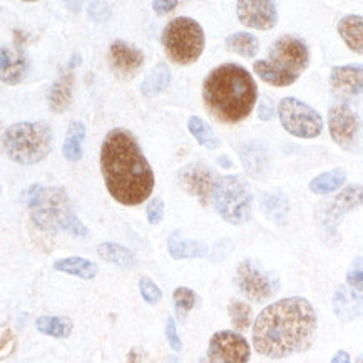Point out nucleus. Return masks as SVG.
Returning <instances> with one entry per match:
<instances>
[{"label": "nucleus", "instance_id": "obj_1", "mask_svg": "<svg viewBox=\"0 0 363 363\" xmlns=\"http://www.w3.org/2000/svg\"><path fill=\"white\" fill-rule=\"evenodd\" d=\"M318 330L315 308L306 298H283L267 306L253 325V347L259 355L286 358L306 352Z\"/></svg>", "mask_w": 363, "mask_h": 363}, {"label": "nucleus", "instance_id": "obj_2", "mask_svg": "<svg viewBox=\"0 0 363 363\" xmlns=\"http://www.w3.org/2000/svg\"><path fill=\"white\" fill-rule=\"evenodd\" d=\"M101 171L116 201L136 206L151 196L155 173L141 147L125 129H113L101 146Z\"/></svg>", "mask_w": 363, "mask_h": 363}, {"label": "nucleus", "instance_id": "obj_3", "mask_svg": "<svg viewBox=\"0 0 363 363\" xmlns=\"http://www.w3.org/2000/svg\"><path fill=\"white\" fill-rule=\"evenodd\" d=\"M203 99L208 113L216 121L236 124L253 111L258 99V87L245 67L223 64L204 79Z\"/></svg>", "mask_w": 363, "mask_h": 363}, {"label": "nucleus", "instance_id": "obj_4", "mask_svg": "<svg viewBox=\"0 0 363 363\" xmlns=\"http://www.w3.org/2000/svg\"><path fill=\"white\" fill-rule=\"evenodd\" d=\"M27 206L34 225L48 233H67L76 238H87L89 231L72 209L69 194L62 188H42L35 184L27 194Z\"/></svg>", "mask_w": 363, "mask_h": 363}, {"label": "nucleus", "instance_id": "obj_5", "mask_svg": "<svg viewBox=\"0 0 363 363\" xmlns=\"http://www.w3.org/2000/svg\"><path fill=\"white\" fill-rule=\"evenodd\" d=\"M308 64V45L295 35H283L273 42L267 59L256 60L253 71L269 86L286 87L298 81Z\"/></svg>", "mask_w": 363, "mask_h": 363}, {"label": "nucleus", "instance_id": "obj_6", "mask_svg": "<svg viewBox=\"0 0 363 363\" xmlns=\"http://www.w3.org/2000/svg\"><path fill=\"white\" fill-rule=\"evenodd\" d=\"M52 129L44 121L17 123L4 133L2 144L6 155L17 164L32 166L40 162L52 151Z\"/></svg>", "mask_w": 363, "mask_h": 363}, {"label": "nucleus", "instance_id": "obj_7", "mask_svg": "<svg viewBox=\"0 0 363 363\" xmlns=\"http://www.w3.org/2000/svg\"><path fill=\"white\" fill-rule=\"evenodd\" d=\"M164 54L179 66L196 62L204 49L203 27L191 17H176L162 30Z\"/></svg>", "mask_w": 363, "mask_h": 363}, {"label": "nucleus", "instance_id": "obj_8", "mask_svg": "<svg viewBox=\"0 0 363 363\" xmlns=\"http://www.w3.org/2000/svg\"><path fill=\"white\" fill-rule=\"evenodd\" d=\"M213 204L223 220L231 225H243L253 211V191L243 176H223L218 179Z\"/></svg>", "mask_w": 363, "mask_h": 363}, {"label": "nucleus", "instance_id": "obj_9", "mask_svg": "<svg viewBox=\"0 0 363 363\" xmlns=\"http://www.w3.org/2000/svg\"><path fill=\"white\" fill-rule=\"evenodd\" d=\"M235 283L241 295L253 303H263V301L272 300L280 290L278 274L263 268L255 259H245L238 264L235 273Z\"/></svg>", "mask_w": 363, "mask_h": 363}, {"label": "nucleus", "instance_id": "obj_10", "mask_svg": "<svg viewBox=\"0 0 363 363\" xmlns=\"http://www.w3.org/2000/svg\"><path fill=\"white\" fill-rule=\"evenodd\" d=\"M280 123L286 133L301 139H313L323 131V119L318 111L296 97H285L278 104Z\"/></svg>", "mask_w": 363, "mask_h": 363}, {"label": "nucleus", "instance_id": "obj_11", "mask_svg": "<svg viewBox=\"0 0 363 363\" xmlns=\"http://www.w3.org/2000/svg\"><path fill=\"white\" fill-rule=\"evenodd\" d=\"M176 178L181 188L196 198L203 206H208L213 201L218 179H220L211 167L199 161L181 167Z\"/></svg>", "mask_w": 363, "mask_h": 363}, {"label": "nucleus", "instance_id": "obj_12", "mask_svg": "<svg viewBox=\"0 0 363 363\" xmlns=\"http://www.w3.org/2000/svg\"><path fill=\"white\" fill-rule=\"evenodd\" d=\"M330 136L345 151H355L360 144L362 121L348 104H335L328 111Z\"/></svg>", "mask_w": 363, "mask_h": 363}, {"label": "nucleus", "instance_id": "obj_13", "mask_svg": "<svg viewBox=\"0 0 363 363\" xmlns=\"http://www.w3.org/2000/svg\"><path fill=\"white\" fill-rule=\"evenodd\" d=\"M363 204V186L362 184H350L345 189L340 191L332 201L323 203L322 206L316 209V216L320 220V226L327 236H333L337 230L338 221L347 213L362 206Z\"/></svg>", "mask_w": 363, "mask_h": 363}, {"label": "nucleus", "instance_id": "obj_14", "mask_svg": "<svg viewBox=\"0 0 363 363\" xmlns=\"http://www.w3.org/2000/svg\"><path fill=\"white\" fill-rule=\"evenodd\" d=\"M250 355V343L243 335L223 330L209 340L206 358L209 363H248Z\"/></svg>", "mask_w": 363, "mask_h": 363}, {"label": "nucleus", "instance_id": "obj_15", "mask_svg": "<svg viewBox=\"0 0 363 363\" xmlns=\"http://www.w3.org/2000/svg\"><path fill=\"white\" fill-rule=\"evenodd\" d=\"M240 22L246 27L258 30H269L277 26V6L268 0H240L236 4Z\"/></svg>", "mask_w": 363, "mask_h": 363}, {"label": "nucleus", "instance_id": "obj_16", "mask_svg": "<svg viewBox=\"0 0 363 363\" xmlns=\"http://www.w3.org/2000/svg\"><path fill=\"white\" fill-rule=\"evenodd\" d=\"M330 87L338 99H350L363 94V64L333 67L330 74Z\"/></svg>", "mask_w": 363, "mask_h": 363}, {"label": "nucleus", "instance_id": "obj_17", "mask_svg": "<svg viewBox=\"0 0 363 363\" xmlns=\"http://www.w3.org/2000/svg\"><path fill=\"white\" fill-rule=\"evenodd\" d=\"M111 69L121 77H134L144 64V54L141 50L125 44L124 40H114L109 48Z\"/></svg>", "mask_w": 363, "mask_h": 363}, {"label": "nucleus", "instance_id": "obj_18", "mask_svg": "<svg viewBox=\"0 0 363 363\" xmlns=\"http://www.w3.org/2000/svg\"><path fill=\"white\" fill-rule=\"evenodd\" d=\"M0 76H2V82L7 86H17L21 84L29 74V59L24 54V50L18 48H6L2 45L0 50Z\"/></svg>", "mask_w": 363, "mask_h": 363}, {"label": "nucleus", "instance_id": "obj_19", "mask_svg": "<svg viewBox=\"0 0 363 363\" xmlns=\"http://www.w3.org/2000/svg\"><path fill=\"white\" fill-rule=\"evenodd\" d=\"M332 305L340 322H353L363 313V295L357 290L340 286L335 291Z\"/></svg>", "mask_w": 363, "mask_h": 363}, {"label": "nucleus", "instance_id": "obj_20", "mask_svg": "<svg viewBox=\"0 0 363 363\" xmlns=\"http://www.w3.org/2000/svg\"><path fill=\"white\" fill-rule=\"evenodd\" d=\"M167 250L174 259H186V258H204L208 255V245L203 241L188 240L181 235V231H173L167 238Z\"/></svg>", "mask_w": 363, "mask_h": 363}, {"label": "nucleus", "instance_id": "obj_21", "mask_svg": "<svg viewBox=\"0 0 363 363\" xmlns=\"http://www.w3.org/2000/svg\"><path fill=\"white\" fill-rule=\"evenodd\" d=\"M74 91V74L71 69L62 72L57 77V81L52 84L49 91V106L54 113H64L69 109L72 102Z\"/></svg>", "mask_w": 363, "mask_h": 363}, {"label": "nucleus", "instance_id": "obj_22", "mask_svg": "<svg viewBox=\"0 0 363 363\" xmlns=\"http://www.w3.org/2000/svg\"><path fill=\"white\" fill-rule=\"evenodd\" d=\"M338 34L355 54L363 55V17L345 16L338 22Z\"/></svg>", "mask_w": 363, "mask_h": 363}, {"label": "nucleus", "instance_id": "obj_23", "mask_svg": "<svg viewBox=\"0 0 363 363\" xmlns=\"http://www.w3.org/2000/svg\"><path fill=\"white\" fill-rule=\"evenodd\" d=\"M54 269L82 278V280H92L97 274V264L91 259L81 258V256H69V258L57 259L54 263Z\"/></svg>", "mask_w": 363, "mask_h": 363}, {"label": "nucleus", "instance_id": "obj_24", "mask_svg": "<svg viewBox=\"0 0 363 363\" xmlns=\"http://www.w3.org/2000/svg\"><path fill=\"white\" fill-rule=\"evenodd\" d=\"M262 208L268 220L280 223V225L285 223L288 209H290L288 199L280 189H274L272 193H264L262 196Z\"/></svg>", "mask_w": 363, "mask_h": 363}, {"label": "nucleus", "instance_id": "obj_25", "mask_svg": "<svg viewBox=\"0 0 363 363\" xmlns=\"http://www.w3.org/2000/svg\"><path fill=\"white\" fill-rule=\"evenodd\" d=\"M97 255L104 262L118 264L121 268H134L138 264V258L133 251L116 243H101L97 246Z\"/></svg>", "mask_w": 363, "mask_h": 363}, {"label": "nucleus", "instance_id": "obj_26", "mask_svg": "<svg viewBox=\"0 0 363 363\" xmlns=\"http://www.w3.org/2000/svg\"><path fill=\"white\" fill-rule=\"evenodd\" d=\"M86 138V125H84L81 121H72L69 124L66 141H64L62 146V156L66 157L67 161L76 162L82 157V141Z\"/></svg>", "mask_w": 363, "mask_h": 363}, {"label": "nucleus", "instance_id": "obj_27", "mask_svg": "<svg viewBox=\"0 0 363 363\" xmlns=\"http://www.w3.org/2000/svg\"><path fill=\"white\" fill-rule=\"evenodd\" d=\"M171 82V71L164 62H160L157 66L149 72V76L143 81L141 92L146 97L160 96L161 92L167 89Z\"/></svg>", "mask_w": 363, "mask_h": 363}, {"label": "nucleus", "instance_id": "obj_28", "mask_svg": "<svg viewBox=\"0 0 363 363\" xmlns=\"http://www.w3.org/2000/svg\"><path fill=\"white\" fill-rule=\"evenodd\" d=\"M35 328L49 337L67 338L71 337L74 323L67 316H39L35 320Z\"/></svg>", "mask_w": 363, "mask_h": 363}, {"label": "nucleus", "instance_id": "obj_29", "mask_svg": "<svg viewBox=\"0 0 363 363\" xmlns=\"http://www.w3.org/2000/svg\"><path fill=\"white\" fill-rule=\"evenodd\" d=\"M345 181H347L345 171L333 169L311 179L310 191L315 194H320V196H325V194H330L333 193V191H337L338 188H342Z\"/></svg>", "mask_w": 363, "mask_h": 363}, {"label": "nucleus", "instance_id": "obj_30", "mask_svg": "<svg viewBox=\"0 0 363 363\" xmlns=\"http://www.w3.org/2000/svg\"><path fill=\"white\" fill-rule=\"evenodd\" d=\"M241 161L250 174L259 176L267 169V152L259 144H248V146L240 149Z\"/></svg>", "mask_w": 363, "mask_h": 363}, {"label": "nucleus", "instance_id": "obj_31", "mask_svg": "<svg viewBox=\"0 0 363 363\" xmlns=\"http://www.w3.org/2000/svg\"><path fill=\"white\" fill-rule=\"evenodd\" d=\"M226 48L231 52H236L246 59H250L258 54L259 42L255 35L248 34V32H236V34L226 37Z\"/></svg>", "mask_w": 363, "mask_h": 363}, {"label": "nucleus", "instance_id": "obj_32", "mask_svg": "<svg viewBox=\"0 0 363 363\" xmlns=\"http://www.w3.org/2000/svg\"><path fill=\"white\" fill-rule=\"evenodd\" d=\"M228 313H230L231 325L236 332H246L253 323V310L248 303L245 301L236 300L233 298L230 301V306H228Z\"/></svg>", "mask_w": 363, "mask_h": 363}, {"label": "nucleus", "instance_id": "obj_33", "mask_svg": "<svg viewBox=\"0 0 363 363\" xmlns=\"http://www.w3.org/2000/svg\"><path fill=\"white\" fill-rule=\"evenodd\" d=\"M188 129H189V133L193 134V138L196 139L201 146L208 147V149L220 147V139H218L216 134L213 133V129L209 128V125L204 123L201 118L191 116V118L188 119Z\"/></svg>", "mask_w": 363, "mask_h": 363}, {"label": "nucleus", "instance_id": "obj_34", "mask_svg": "<svg viewBox=\"0 0 363 363\" xmlns=\"http://www.w3.org/2000/svg\"><path fill=\"white\" fill-rule=\"evenodd\" d=\"M173 298H174L176 313H178V318L183 322V320L186 318V315H188L189 311L196 306V293L191 290V288L179 286L174 290Z\"/></svg>", "mask_w": 363, "mask_h": 363}, {"label": "nucleus", "instance_id": "obj_35", "mask_svg": "<svg viewBox=\"0 0 363 363\" xmlns=\"http://www.w3.org/2000/svg\"><path fill=\"white\" fill-rule=\"evenodd\" d=\"M139 291H141L143 298L147 301L149 305L160 303L161 298H162L161 288L147 277H143L141 280H139Z\"/></svg>", "mask_w": 363, "mask_h": 363}, {"label": "nucleus", "instance_id": "obj_36", "mask_svg": "<svg viewBox=\"0 0 363 363\" xmlns=\"http://www.w3.org/2000/svg\"><path fill=\"white\" fill-rule=\"evenodd\" d=\"M347 283L353 290L363 291V256H358V258L353 259V263L347 272Z\"/></svg>", "mask_w": 363, "mask_h": 363}, {"label": "nucleus", "instance_id": "obj_37", "mask_svg": "<svg viewBox=\"0 0 363 363\" xmlns=\"http://www.w3.org/2000/svg\"><path fill=\"white\" fill-rule=\"evenodd\" d=\"M146 213L147 221L151 223V225H157V223L162 220V216H164V201H162L161 198H152L147 204Z\"/></svg>", "mask_w": 363, "mask_h": 363}, {"label": "nucleus", "instance_id": "obj_38", "mask_svg": "<svg viewBox=\"0 0 363 363\" xmlns=\"http://www.w3.org/2000/svg\"><path fill=\"white\" fill-rule=\"evenodd\" d=\"M16 345H17V340H16V335L12 333V330L7 327V325H4L2 327V360H6L7 357H11L13 350H16Z\"/></svg>", "mask_w": 363, "mask_h": 363}, {"label": "nucleus", "instance_id": "obj_39", "mask_svg": "<svg viewBox=\"0 0 363 363\" xmlns=\"http://www.w3.org/2000/svg\"><path fill=\"white\" fill-rule=\"evenodd\" d=\"M166 338L167 342H169V347L173 348L174 352L183 350V343H181V340L178 337V330H176V323L171 316H167L166 320Z\"/></svg>", "mask_w": 363, "mask_h": 363}, {"label": "nucleus", "instance_id": "obj_40", "mask_svg": "<svg viewBox=\"0 0 363 363\" xmlns=\"http://www.w3.org/2000/svg\"><path fill=\"white\" fill-rule=\"evenodd\" d=\"M89 16L94 18L96 22H104L106 18L111 16V9L108 4L92 2L89 4Z\"/></svg>", "mask_w": 363, "mask_h": 363}, {"label": "nucleus", "instance_id": "obj_41", "mask_svg": "<svg viewBox=\"0 0 363 363\" xmlns=\"http://www.w3.org/2000/svg\"><path fill=\"white\" fill-rule=\"evenodd\" d=\"M176 6H178L176 0H169V2H167V0H164V2H162V0H155V2H152V9H155L157 16H166V13L174 11Z\"/></svg>", "mask_w": 363, "mask_h": 363}, {"label": "nucleus", "instance_id": "obj_42", "mask_svg": "<svg viewBox=\"0 0 363 363\" xmlns=\"http://www.w3.org/2000/svg\"><path fill=\"white\" fill-rule=\"evenodd\" d=\"M259 119L262 121H269L273 118V102H272V99H269L268 96H264L263 99H262V102H259Z\"/></svg>", "mask_w": 363, "mask_h": 363}, {"label": "nucleus", "instance_id": "obj_43", "mask_svg": "<svg viewBox=\"0 0 363 363\" xmlns=\"http://www.w3.org/2000/svg\"><path fill=\"white\" fill-rule=\"evenodd\" d=\"M332 363H350V355H348L347 352L340 350V352H337V355L333 357Z\"/></svg>", "mask_w": 363, "mask_h": 363}, {"label": "nucleus", "instance_id": "obj_44", "mask_svg": "<svg viewBox=\"0 0 363 363\" xmlns=\"http://www.w3.org/2000/svg\"><path fill=\"white\" fill-rule=\"evenodd\" d=\"M355 363H363V353H362V355L357 357V362Z\"/></svg>", "mask_w": 363, "mask_h": 363}, {"label": "nucleus", "instance_id": "obj_45", "mask_svg": "<svg viewBox=\"0 0 363 363\" xmlns=\"http://www.w3.org/2000/svg\"><path fill=\"white\" fill-rule=\"evenodd\" d=\"M201 363H209V362H208V358H203Z\"/></svg>", "mask_w": 363, "mask_h": 363}]
</instances>
